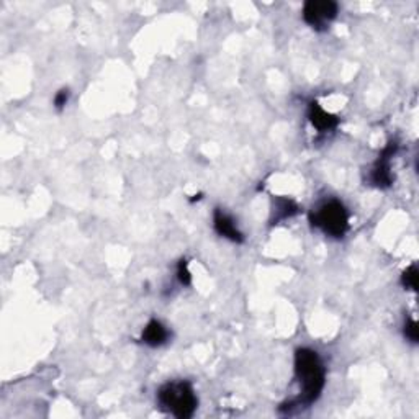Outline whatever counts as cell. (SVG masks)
Masks as SVG:
<instances>
[{"label":"cell","mask_w":419,"mask_h":419,"mask_svg":"<svg viewBox=\"0 0 419 419\" xmlns=\"http://www.w3.org/2000/svg\"><path fill=\"white\" fill-rule=\"evenodd\" d=\"M295 377L300 384V397L295 402L282 404L280 411L290 413L293 408H305L319 398L324 388L326 372L318 354L301 347L295 352Z\"/></svg>","instance_id":"6da1fadb"},{"label":"cell","mask_w":419,"mask_h":419,"mask_svg":"<svg viewBox=\"0 0 419 419\" xmlns=\"http://www.w3.org/2000/svg\"><path fill=\"white\" fill-rule=\"evenodd\" d=\"M157 402L164 411L179 419L192 418L198 400L189 381H169L157 392Z\"/></svg>","instance_id":"7a4b0ae2"},{"label":"cell","mask_w":419,"mask_h":419,"mask_svg":"<svg viewBox=\"0 0 419 419\" xmlns=\"http://www.w3.org/2000/svg\"><path fill=\"white\" fill-rule=\"evenodd\" d=\"M310 221L331 237H342L349 230L347 209L339 200H328L321 203L310 215Z\"/></svg>","instance_id":"3957f363"},{"label":"cell","mask_w":419,"mask_h":419,"mask_svg":"<svg viewBox=\"0 0 419 419\" xmlns=\"http://www.w3.org/2000/svg\"><path fill=\"white\" fill-rule=\"evenodd\" d=\"M338 15V3L331 0H310L303 6V20L315 30L323 31Z\"/></svg>","instance_id":"277c9868"},{"label":"cell","mask_w":419,"mask_h":419,"mask_svg":"<svg viewBox=\"0 0 419 419\" xmlns=\"http://www.w3.org/2000/svg\"><path fill=\"white\" fill-rule=\"evenodd\" d=\"M398 144L397 143H390L388 146L384 149L379 161L375 162L374 169L370 171V182L372 185L380 189H386L393 184V175H392V169H390V159H392L395 151H397Z\"/></svg>","instance_id":"5b68a950"},{"label":"cell","mask_w":419,"mask_h":419,"mask_svg":"<svg viewBox=\"0 0 419 419\" xmlns=\"http://www.w3.org/2000/svg\"><path fill=\"white\" fill-rule=\"evenodd\" d=\"M213 228L221 237H226L232 243H243L244 241L243 232L237 230L235 220L220 208H216L215 215H213Z\"/></svg>","instance_id":"8992f818"},{"label":"cell","mask_w":419,"mask_h":419,"mask_svg":"<svg viewBox=\"0 0 419 419\" xmlns=\"http://www.w3.org/2000/svg\"><path fill=\"white\" fill-rule=\"evenodd\" d=\"M308 120L313 127L321 133L331 132L338 127L339 120L333 113H328L324 109H321L318 102H311L308 106Z\"/></svg>","instance_id":"52a82bcc"},{"label":"cell","mask_w":419,"mask_h":419,"mask_svg":"<svg viewBox=\"0 0 419 419\" xmlns=\"http://www.w3.org/2000/svg\"><path fill=\"white\" fill-rule=\"evenodd\" d=\"M169 336H171L169 329H167L161 321L152 319L149 321L146 328H144V331L141 334V341L149 347H159L162 344L167 342Z\"/></svg>","instance_id":"ba28073f"},{"label":"cell","mask_w":419,"mask_h":419,"mask_svg":"<svg viewBox=\"0 0 419 419\" xmlns=\"http://www.w3.org/2000/svg\"><path fill=\"white\" fill-rule=\"evenodd\" d=\"M298 213V205L290 198H277L276 207H274V221L287 220Z\"/></svg>","instance_id":"9c48e42d"},{"label":"cell","mask_w":419,"mask_h":419,"mask_svg":"<svg viewBox=\"0 0 419 419\" xmlns=\"http://www.w3.org/2000/svg\"><path fill=\"white\" fill-rule=\"evenodd\" d=\"M402 283H403L404 288H408V290H413V292L418 290V269H416V265H411V267H408L406 271L403 272Z\"/></svg>","instance_id":"30bf717a"},{"label":"cell","mask_w":419,"mask_h":419,"mask_svg":"<svg viewBox=\"0 0 419 419\" xmlns=\"http://www.w3.org/2000/svg\"><path fill=\"white\" fill-rule=\"evenodd\" d=\"M177 278H179V282L182 285H190L192 283V276H190L187 260L185 259L180 260L179 265H177Z\"/></svg>","instance_id":"8fae6325"},{"label":"cell","mask_w":419,"mask_h":419,"mask_svg":"<svg viewBox=\"0 0 419 419\" xmlns=\"http://www.w3.org/2000/svg\"><path fill=\"white\" fill-rule=\"evenodd\" d=\"M404 338L408 339L409 342L416 344L419 339V331H418V323L414 319H408L406 324H404Z\"/></svg>","instance_id":"7c38bea8"},{"label":"cell","mask_w":419,"mask_h":419,"mask_svg":"<svg viewBox=\"0 0 419 419\" xmlns=\"http://www.w3.org/2000/svg\"><path fill=\"white\" fill-rule=\"evenodd\" d=\"M68 100H69V90H68V88H63V90H59L58 94L54 95V106L58 110H61V109H64V106H66Z\"/></svg>","instance_id":"4fadbf2b"}]
</instances>
